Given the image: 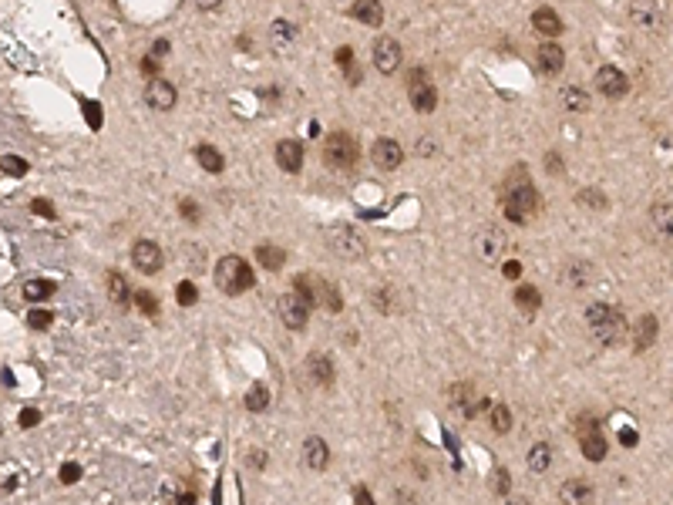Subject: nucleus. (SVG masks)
<instances>
[{"instance_id":"34","label":"nucleus","mask_w":673,"mask_h":505,"mask_svg":"<svg viewBox=\"0 0 673 505\" xmlns=\"http://www.w3.org/2000/svg\"><path fill=\"white\" fill-rule=\"evenodd\" d=\"M246 408L256 411V414L269 408V391H266V384H259V381H256V384L246 391Z\"/></svg>"},{"instance_id":"37","label":"nucleus","mask_w":673,"mask_h":505,"mask_svg":"<svg viewBox=\"0 0 673 505\" xmlns=\"http://www.w3.org/2000/svg\"><path fill=\"white\" fill-rule=\"evenodd\" d=\"M374 307H377L381 313H394V310H398V303H394V290H391V287L374 290Z\"/></svg>"},{"instance_id":"33","label":"nucleus","mask_w":673,"mask_h":505,"mask_svg":"<svg viewBox=\"0 0 673 505\" xmlns=\"http://www.w3.org/2000/svg\"><path fill=\"white\" fill-rule=\"evenodd\" d=\"M562 101H566V112H589V95L582 88H566L562 91Z\"/></svg>"},{"instance_id":"38","label":"nucleus","mask_w":673,"mask_h":505,"mask_svg":"<svg viewBox=\"0 0 673 505\" xmlns=\"http://www.w3.org/2000/svg\"><path fill=\"white\" fill-rule=\"evenodd\" d=\"M576 202H582V206H593V209H606V206H610V199L599 193V189H582V193L576 195Z\"/></svg>"},{"instance_id":"19","label":"nucleus","mask_w":673,"mask_h":505,"mask_svg":"<svg viewBox=\"0 0 673 505\" xmlns=\"http://www.w3.org/2000/svg\"><path fill=\"white\" fill-rule=\"evenodd\" d=\"M559 499L566 505H589L593 502V485H589L586 478H569V482H562V488H559Z\"/></svg>"},{"instance_id":"5","label":"nucleus","mask_w":673,"mask_h":505,"mask_svg":"<svg viewBox=\"0 0 673 505\" xmlns=\"http://www.w3.org/2000/svg\"><path fill=\"white\" fill-rule=\"evenodd\" d=\"M324 243L333 256L340 259H364L367 256V239L361 229L347 226V223H337V226H327L324 229Z\"/></svg>"},{"instance_id":"46","label":"nucleus","mask_w":673,"mask_h":505,"mask_svg":"<svg viewBox=\"0 0 673 505\" xmlns=\"http://www.w3.org/2000/svg\"><path fill=\"white\" fill-rule=\"evenodd\" d=\"M58 478L64 482V485H75L77 478H81V465H77V462H68V465L58 472Z\"/></svg>"},{"instance_id":"49","label":"nucleus","mask_w":673,"mask_h":505,"mask_svg":"<svg viewBox=\"0 0 673 505\" xmlns=\"http://www.w3.org/2000/svg\"><path fill=\"white\" fill-rule=\"evenodd\" d=\"M40 421V411L38 408H24L20 411V428H34Z\"/></svg>"},{"instance_id":"3","label":"nucleus","mask_w":673,"mask_h":505,"mask_svg":"<svg viewBox=\"0 0 673 505\" xmlns=\"http://www.w3.org/2000/svg\"><path fill=\"white\" fill-rule=\"evenodd\" d=\"M215 287L222 293H229V296H239V293L256 287V273H252V266L243 256L229 252V256H222L215 263Z\"/></svg>"},{"instance_id":"41","label":"nucleus","mask_w":673,"mask_h":505,"mask_svg":"<svg viewBox=\"0 0 673 505\" xmlns=\"http://www.w3.org/2000/svg\"><path fill=\"white\" fill-rule=\"evenodd\" d=\"M51 320H54V313L40 310V307H34V310L27 313V324H31L34 331H47V327H51Z\"/></svg>"},{"instance_id":"45","label":"nucleus","mask_w":673,"mask_h":505,"mask_svg":"<svg viewBox=\"0 0 673 505\" xmlns=\"http://www.w3.org/2000/svg\"><path fill=\"white\" fill-rule=\"evenodd\" d=\"M488 408H492V401H488V398H478V401H471V405H468L462 414L468 418V421H475V418H481V414H485Z\"/></svg>"},{"instance_id":"16","label":"nucleus","mask_w":673,"mask_h":505,"mask_svg":"<svg viewBox=\"0 0 673 505\" xmlns=\"http://www.w3.org/2000/svg\"><path fill=\"white\" fill-rule=\"evenodd\" d=\"M303 465L313 468V472H324L330 465V448L320 435H310L303 442Z\"/></svg>"},{"instance_id":"28","label":"nucleus","mask_w":673,"mask_h":505,"mask_svg":"<svg viewBox=\"0 0 673 505\" xmlns=\"http://www.w3.org/2000/svg\"><path fill=\"white\" fill-rule=\"evenodd\" d=\"M650 216H653V226H656V229H660V236H663V239H670V216H673L670 199H663V202H656L653 209H650Z\"/></svg>"},{"instance_id":"10","label":"nucleus","mask_w":673,"mask_h":505,"mask_svg":"<svg viewBox=\"0 0 673 505\" xmlns=\"http://www.w3.org/2000/svg\"><path fill=\"white\" fill-rule=\"evenodd\" d=\"M132 263H135V270H142V273H158L162 263H165V252H162V246H158L155 239H138L132 246Z\"/></svg>"},{"instance_id":"36","label":"nucleus","mask_w":673,"mask_h":505,"mask_svg":"<svg viewBox=\"0 0 673 505\" xmlns=\"http://www.w3.org/2000/svg\"><path fill=\"white\" fill-rule=\"evenodd\" d=\"M27 169H31V165H27L20 156H3V158H0V172H3V175H27Z\"/></svg>"},{"instance_id":"53","label":"nucleus","mask_w":673,"mask_h":505,"mask_svg":"<svg viewBox=\"0 0 673 505\" xmlns=\"http://www.w3.org/2000/svg\"><path fill=\"white\" fill-rule=\"evenodd\" d=\"M545 169L559 175V172H562V158H559L556 152H549V156H545Z\"/></svg>"},{"instance_id":"17","label":"nucleus","mask_w":673,"mask_h":505,"mask_svg":"<svg viewBox=\"0 0 673 505\" xmlns=\"http://www.w3.org/2000/svg\"><path fill=\"white\" fill-rule=\"evenodd\" d=\"M175 84H169V81H152L149 88H145V101L152 105L155 112H172L175 108Z\"/></svg>"},{"instance_id":"29","label":"nucleus","mask_w":673,"mask_h":505,"mask_svg":"<svg viewBox=\"0 0 673 505\" xmlns=\"http://www.w3.org/2000/svg\"><path fill=\"white\" fill-rule=\"evenodd\" d=\"M54 290H58V287H54L51 280H27V283H24V296H27L31 303H40V300H47V296H51Z\"/></svg>"},{"instance_id":"7","label":"nucleus","mask_w":673,"mask_h":505,"mask_svg":"<svg viewBox=\"0 0 673 505\" xmlns=\"http://www.w3.org/2000/svg\"><path fill=\"white\" fill-rule=\"evenodd\" d=\"M407 98H411L414 112H421V115H431L438 108V88L431 84V75L424 68L407 71Z\"/></svg>"},{"instance_id":"43","label":"nucleus","mask_w":673,"mask_h":505,"mask_svg":"<svg viewBox=\"0 0 673 505\" xmlns=\"http://www.w3.org/2000/svg\"><path fill=\"white\" fill-rule=\"evenodd\" d=\"M293 38H296V27H293L289 20H276V24H273V40H276V44H280V40H293Z\"/></svg>"},{"instance_id":"15","label":"nucleus","mask_w":673,"mask_h":505,"mask_svg":"<svg viewBox=\"0 0 673 505\" xmlns=\"http://www.w3.org/2000/svg\"><path fill=\"white\" fill-rule=\"evenodd\" d=\"M307 374H310V381L317 384V388H330L333 384V377H337V370H333V364H330V357L327 354H310L307 357Z\"/></svg>"},{"instance_id":"52","label":"nucleus","mask_w":673,"mask_h":505,"mask_svg":"<svg viewBox=\"0 0 673 505\" xmlns=\"http://www.w3.org/2000/svg\"><path fill=\"white\" fill-rule=\"evenodd\" d=\"M619 442L630 448V445H636V442H640V435H636L633 428H623V431H619Z\"/></svg>"},{"instance_id":"54","label":"nucleus","mask_w":673,"mask_h":505,"mask_svg":"<svg viewBox=\"0 0 673 505\" xmlns=\"http://www.w3.org/2000/svg\"><path fill=\"white\" fill-rule=\"evenodd\" d=\"M250 465L252 468H266V451L259 448V451H250Z\"/></svg>"},{"instance_id":"11","label":"nucleus","mask_w":673,"mask_h":505,"mask_svg":"<svg viewBox=\"0 0 673 505\" xmlns=\"http://www.w3.org/2000/svg\"><path fill=\"white\" fill-rule=\"evenodd\" d=\"M596 91L603 98H623L626 91H630V78H626L619 68L606 64V68H599L596 71Z\"/></svg>"},{"instance_id":"2","label":"nucleus","mask_w":673,"mask_h":505,"mask_svg":"<svg viewBox=\"0 0 673 505\" xmlns=\"http://www.w3.org/2000/svg\"><path fill=\"white\" fill-rule=\"evenodd\" d=\"M586 331H589V337H593L596 344L613 347V344H623V340H626L630 324H626L623 310L613 307V303H593V307L586 310Z\"/></svg>"},{"instance_id":"26","label":"nucleus","mask_w":673,"mask_h":505,"mask_svg":"<svg viewBox=\"0 0 673 505\" xmlns=\"http://www.w3.org/2000/svg\"><path fill=\"white\" fill-rule=\"evenodd\" d=\"M195 162H199L206 172H212V175H219L222 169H226L222 152H219V149H212V145H195Z\"/></svg>"},{"instance_id":"1","label":"nucleus","mask_w":673,"mask_h":505,"mask_svg":"<svg viewBox=\"0 0 673 505\" xmlns=\"http://www.w3.org/2000/svg\"><path fill=\"white\" fill-rule=\"evenodd\" d=\"M499 202L505 219L512 223H529L538 209V193L532 186V175L525 172V165H512L508 175L501 179L499 186Z\"/></svg>"},{"instance_id":"21","label":"nucleus","mask_w":673,"mask_h":505,"mask_svg":"<svg viewBox=\"0 0 673 505\" xmlns=\"http://www.w3.org/2000/svg\"><path fill=\"white\" fill-rule=\"evenodd\" d=\"M579 448H582L586 462H603V458H606V435H603V428L582 431V435H579Z\"/></svg>"},{"instance_id":"9","label":"nucleus","mask_w":673,"mask_h":505,"mask_svg":"<svg viewBox=\"0 0 673 505\" xmlns=\"http://www.w3.org/2000/svg\"><path fill=\"white\" fill-rule=\"evenodd\" d=\"M280 317H283V324H287L289 331H303L310 320V303L300 296V293L287 290L280 296Z\"/></svg>"},{"instance_id":"51","label":"nucleus","mask_w":673,"mask_h":505,"mask_svg":"<svg viewBox=\"0 0 673 505\" xmlns=\"http://www.w3.org/2000/svg\"><path fill=\"white\" fill-rule=\"evenodd\" d=\"M501 276H505V280H519V276H522V263H519V259H508V263L501 266Z\"/></svg>"},{"instance_id":"32","label":"nucleus","mask_w":673,"mask_h":505,"mask_svg":"<svg viewBox=\"0 0 673 505\" xmlns=\"http://www.w3.org/2000/svg\"><path fill=\"white\" fill-rule=\"evenodd\" d=\"M589 273H593L589 263H569L566 273H562V283H569V287H586V283H589Z\"/></svg>"},{"instance_id":"47","label":"nucleus","mask_w":673,"mask_h":505,"mask_svg":"<svg viewBox=\"0 0 673 505\" xmlns=\"http://www.w3.org/2000/svg\"><path fill=\"white\" fill-rule=\"evenodd\" d=\"M31 209H34L38 216H44V219H58V209H54L47 199H34V202H31Z\"/></svg>"},{"instance_id":"23","label":"nucleus","mask_w":673,"mask_h":505,"mask_svg":"<svg viewBox=\"0 0 673 505\" xmlns=\"http://www.w3.org/2000/svg\"><path fill=\"white\" fill-rule=\"evenodd\" d=\"M256 259H259V266L269 273L283 270V263H287V250L283 246H273V243H259L256 246Z\"/></svg>"},{"instance_id":"50","label":"nucleus","mask_w":673,"mask_h":505,"mask_svg":"<svg viewBox=\"0 0 673 505\" xmlns=\"http://www.w3.org/2000/svg\"><path fill=\"white\" fill-rule=\"evenodd\" d=\"M508 482H512V478H508V468H499V472H495V492H499V495H508Z\"/></svg>"},{"instance_id":"56","label":"nucleus","mask_w":673,"mask_h":505,"mask_svg":"<svg viewBox=\"0 0 673 505\" xmlns=\"http://www.w3.org/2000/svg\"><path fill=\"white\" fill-rule=\"evenodd\" d=\"M175 505H195V492H182V495L175 499Z\"/></svg>"},{"instance_id":"12","label":"nucleus","mask_w":673,"mask_h":505,"mask_svg":"<svg viewBox=\"0 0 673 505\" xmlns=\"http://www.w3.org/2000/svg\"><path fill=\"white\" fill-rule=\"evenodd\" d=\"M370 158H374V165H377V169L394 172V169L404 162V149L394 142V138H377V142H374V149H370Z\"/></svg>"},{"instance_id":"27","label":"nucleus","mask_w":673,"mask_h":505,"mask_svg":"<svg viewBox=\"0 0 673 505\" xmlns=\"http://www.w3.org/2000/svg\"><path fill=\"white\" fill-rule=\"evenodd\" d=\"M549 465H552V445H545V442L532 445V451H529V468H532L536 475H542Z\"/></svg>"},{"instance_id":"39","label":"nucleus","mask_w":673,"mask_h":505,"mask_svg":"<svg viewBox=\"0 0 673 505\" xmlns=\"http://www.w3.org/2000/svg\"><path fill=\"white\" fill-rule=\"evenodd\" d=\"M179 213H182V219H186V223H199V219H202V209H199V202H195V199H189V195H186V199H179Z\"/></svg>"},{"instance_id":"22","label":"nucleus","mask_w":673,"mask_h":505,"mask_svg":"<svg viewBox=\"0 0 673 505\" xmlns=\"http://www.w3.org/2000/svg\"><path fill=\"white\" fill-rule=\"evenodd\" d=\"M108 300L115 307H121V310L132 307V287H128V280L121 273H108Z\"/></svg>"},{"instance_id":"20","label":"nucleus","mask_w":673,"mask_h":505,"mask_svg":"<svg viewBox=\"0 0 673 505\" xmlns=\"http://www.w3.org/2000/svg\"><path fill=\"white\" fill-rule=\"evenodd\" d=\"M656 333H660V320H656L653 313H646V317H643V320L633 327V350H636V354H643V350L653 347Z\"/></svg>"},{"instance_id":"4","label":"nucleus","mask_w":673,"mask_h":505,"mask_svg":"<svg viewBox=\"0 0 673 505\" xmlns=\"http://www.w3.org/2000/svg\"><path fill=\"white\" fill-rule=\"evenodd\" d=\"M357 162H361V145L350 132H330L324 138V165L330 172H354Z\"/></svg>"},{"instance_id":"25","label":"nucleus","mask_w":673,"mask_h":505,"mask_svg":"<svg viewBox=\"0 0 673 505\" xmlns=\"http://www.w3.org/2000/svg\"><path fill=\"white\" fill-rule=\"evenodd\" d=\"M350 14L357 20H364L370 27H381V20H384V3H377V0H357L354 7H350Z\"/></svg>"},{"instance_id":"58","label":"nucleus","mask_w":673,"mask_h":505,"mask_svg":"<svg viewBox=\"0 0 673 505\" xmlns=\"http://www.w3.org/2000/svg\"><path fill=\"white\" fill-rule=\"evenodd\" d=\"M155 54H169V40H158V44H155Z\"/></svg>"},{"instance_id":"35","label":"nucleus","mask_w":673,"mask_h":505,"mask_svg":"<svg viewBox=\"0 0 673 505\" xmlns=\"http://www.w3.org/2000/svg\"><path fill=\"white\" fill-rule=\"evenodd\" d=\"M492 428H495L499 435H508V431H512V411H508V405H492Z\"/></svg>"},{"instance_id":"30","label":"nucleus","mask_w":673,"mask_h":505,"mask_svg":"<svg viewBox=\"0 0 673 505\" xmlns=\"http://www.w3.org/2000/svg\"><path fill=\"white\" fill-rule=\"evenodd\" d=\"M333 58H337V64L344 68V75H347V81H350V84H361V78H364V75H361V68H357V61H354V51H350V47H340Z\"/></svg>"},{"instance_id":"8","label":"nucleus","mask_w":673,"mask_h":505,"mask_svg":"<svg viewBox=\"0 0 673 505\" xmlns=\"http://www.w3.org/2000/svg\"><path fill=\"white\" fill-rule=\"evenodd\" d=\"M404 64V51H401V40L384 34V38L374 40V68L381 75H394L398 68Z\"/></svg>"},{"instance_id":"40","label":"nucleus","mask_w":673,"mask_h":505,"mask_svg":"<svg viewBox=\"0 0 673 505\" xmlns=\"http://www.w3.org/2000/svg\"><path fill=\"white\" fill-rule=\"evenodd\" d=\"M175 296H179V303H182V307H192L195 300H199V290H195L192 280H182V283H179V290H175Z\"/></svg>"},{"instance_id":"31","label":"nucleus","mask_w":673,"mask_h":505,"mask_svg":"<svg viewBox=\"0 0 673 505\" xmlns=\"http://www.w3.org/2000/svg\"><path fill=\"white\" fill-rule=\"evenodd\" d=\"M471 394H475V384H471V381H462V384H455V388L448 391V401H451L455 411H464L471 405Z\"/></svg>"},{"instance_id":"24","label":"nucleus","mask_w":673,"mask_h":505,"mask_svg":"<svg viewBox=\"0 0 673 505\" xmlns=\"http://www.w3.org/2000/svg\"><path fill=\"white\" fill-rule=\"evenodd\" d=\"M515 307H519L522 317H536L538 307H542V293L532 287V283H522L515 290Z\"/></svg>"},{"instance_id":"14","label":"nucleus","mask_w":673,"mask_h":505,"mask_svg":"<svg viewBox=\"0 0 673 505\" xmlns=\"http://www.w3.org/2000/svg\"><path fill=\"white\" fill-rule=\"evenodd\" d=\"M536 68L542 71V75H559V71L566 68V51L559 47L556 40H545V44H538Z\"/></svg>"},{"instance_id":"57","label":"nucleus","mask_w":673,"mask_h":505,"mask_svg":"<svg viewBox=\"0 0 673 505\" xmlns=\"http://www.w3.org/2000/svg\"><path fill=\"white\" fill-rule=\"evenodd\" d=\"M142 71H145V75H158V61L145 58V61H142Z\"/></svg>"},{"instance_id":"44","label":"nucleus","mask_w":673,"mask_h":505,"mask_svg":"<svg viewBox=\"0 0 673 505\" xmlns=\"http://www.w3.org/2000/svg\"><path fill=\"white\" fill-rule=\"evenodd\" d=\"M81 108H84L88 125H91V128H101V105H98V101H81Z\"/></svg>"},{"instance_id":"55","label":"nucleus","mask_w":673,"mask_h":505,"mask_svg":"<svg viewBox=\"0 0 673 505\" xmlns=\"http://www.w3.org/2000/svg\"><path fill=\"white\" fill-rule=\"evenodd\" d=\"M414 152H418V156H431V152H434V142H431V138H421V142L414 145Z\"/></svg>"},{"instance_id":"13","label":"nucleus","mask_w":673,"mask_h":505,"mask_svg":"<svg viewBox=\"0 0 673 505\" xmlns=\"http://www.w3.org/2000/svg\"><path fill=\"white\" fill-rule=\"evenodd\" d=\"M276 162H280L283 172L296 175L303 169V142H300V138H283V142L276 145Z\"/></svg>"},{"instance_id":"18","label":"nucleus","mask_w":673,"mask_h":505,"mask_svg":"<svg viewBox=\"0 0 673 505\" xmlns=\"http://www.w3.org/2000/svg\"><path fill=\"white\" fill-rule=\"evenodd\" d=\"M532 31L542 34V38L556 40L559 34H562V17H559L552 7H538L536 14H532Z\"/></svg>"},{"instance_id":"48","label":"nucleus","mask_w":673,"mask_h":505,"mask_svg":"<svg viewBox=\"0 0 673 505\" xmlns=\"http://www.w3.org/2000/svg\"><path fill=\"white\" fill-rule=\"evenodd\" d=\"M354 505H377V502H374L370 488H367V485H357V488H354Z\"/></svg>"},{"instance_id":"6","label":"nucleus","mask_w":673,"mask_h":505,"mask_svg":"<svg viewBox=\"0 0 673 505\" xmlns=\"http://www.w3.org/2000/svg\"><path fill=\"white\" fill-rule=\"evenodd\" d=\"M508 246H512V239H508V233L501 229V226H481L478 233H475V239H471V250H475V256H478L481 263H499L501 256L508 252Z\"/></svg>"},{"instance_id":"42","label":"nucleus","mask_w":673,"mask_h":505,"mask_svg":"<svg viewBox=\"0 0 673 505\" xmlns=\"http://www.w3.org/2000/svg\"><path fill=\"white\" fill-rule=\"evenodd\" d=\"M135 300H138V310L142 313H158V296L155 293H149V290H142V293H135Z\"/></svg>"}]
</instances>
